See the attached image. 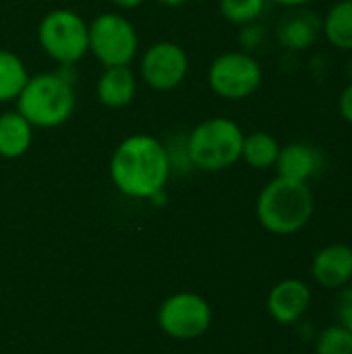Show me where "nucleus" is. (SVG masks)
<instances>
[{
	"label": "nucleus",
	"instance_id": "obj_7",
	"mask_svg": "<svg viewBox=\"0 0 352 354\" xmlns=\"http://www.w3.org/2000/svg\"><path fill=\"white\" fill-rule=\"evenodd\" d=\"M263 83L259 60L245 50H228L218 54L207 66V85L214 95L226 102H243L251 97Z\"/></svg>",
	"mask_w": 352,
	"mask_h": 354
},
{
	"label": "nucleus",
	"instance_id": "obj_27",
	"mask_svg": "<svg viewBox=\"0 0 352 354\" xmlns=\"http://www.w3.org/2000/svg\"><path fill=\"white\" fill-rule=\"evenodd\" d=\"M349 66H351V68H349V75H351V81H352V60L349 62Z\"/></svg>",
	"mask_w": 352,
	"mask_h": 354
},
{
	"label": "nucleus",
	"instance_id": "obj_22",
	"mask_svg": "<svg viewBox=\"0 0 352 354\" xmlns=\"http://www.w3.org/2000/svg\"><path fill=\"white\" fill-rule=\"evenodd\" d=\"M336 319L342 328H346L352 334V286H344L338 290V303H336Z\"/></svg>",
	"mask_w": 352,
	"mask_h": 354
},
{
	"label": "nucleus",
	"instance_id": "obj_17",
	"mask_svg": "<svg viewBox=\"0 0 352 354\" xmlns=\"http://www.w3.org/2000/svg\"><path fill=\"white\" fill-rule=\"evenodd\" d=\"M280 141L268 133V131H255L245 135L241 160L251 166L253 170H270L276 166L278 153H280Z\"/></svg>",
	"mask_w": 352,
	"mask_h": 354
},
{
	"label": "nucleus",
	"instance_id": "obj_1",
	"mask_svg": "<svg viewBox=\"0 0 352 354\" xmlns=\"http://www.w3.org/2000/svg\"><path fill=\"white\" fill-rule=\"evenodd\" d=\"M108 174L120 195L149 201L154 195L166 191L172 174L166 143L147 133L124 137L110 156Z\"/></svg>",
	"mask_w": 352,
	"mask_h": 354
},
{
	"label": "nucleus",
	"instance_id": "obj_19",
	"mask_svg": "<svg viewBox=\"0 0 352 354\" xmlns=\"http://www.w3.org/2000/svg\"><path fill=\"white\" fill-rule=\"evenodd\" d=\"M268 6V0H218L220 15L224 21L232 25H249L255 23Z\"/></svg>",
	"mask_w": 352,
	"mask_h": 354
},
{
	"label": "nucleus",
	"instance_id": "obj_12",
	"mask_svg": "<svg viewBox=\"0 0 352 354\" xmlns=\"http://www.w3.org/2000/svg\"><path fill=\"white\" fill-rule=\"evenodd\" d=\"M276 176L307 183L315 178L324 168V158L317 147L305 143V141H293L280 147L278 160H276Z\"/></svg>",
	"mask_w": 352,
	"mask_h": 354
},
{
	"label": "nucleus",
	"instance_id": "obj_13",
	"mask_svg": "<svg viewBox=\"0 0 352 354\" xmlns=\"http://www.w3.org/2000/svg\"><path fill=\"white\" fill-rule=\"evenodd\" d=\"M322 35V17L307 6L290 8V12L278 23L276 37L282 48L290 52L309 50Z\"/></svg>",
	"mask_w": 352,
	"mask_h": 354
},
{
	"label": "nucleus",
	"instance_id": "obj_16",
	"mask_svg": "<svg viewBox=\"0 0 352 354\" xmlns=\"http://www.w3.org/2000/svg\"><path fill=\"white\" fill-rule=\"evenodd\" d=\"M322 35L336 50L352 52V0L334 2L322 17Z\"/></svg>",
	"mask_w": 352,
	"mask_h": 354
},
{
	"label": "nucleus",
	"instance_id": "obj_14",
	"mask_svg": "<svg viewBox=\"0 0 352 354\" xmlns=\"http://www.w3.org/2000/svg\"><path fill=\"white\" fill-rule=\"evenodd\" d=\"M139 77L131 66H106L95 83L98 102L110 110H122L133 104Z\"/></svg>",
	"mask_w": 352,
	"mask_h": 354
},
{
	"label": "nucleus",
	"instance_id": "obj_6",
	"mask_svg": "<svg viewBox=\"0 0 352 354\" xmlns=\"http://www.w3.org/2000/svg\"><path fill=\"white\" fill-rule=\"evenodd\" d=\"M89 54L106 66H131L139 54V33L120 12H102L89 23Z\"/></svg>",
	"mask_w": 352,
	"mask_h": 354
},
{
	"label": "nucleus",
	"instance_id": "obj_10",
	"mask_svg": "<svg viewBox=\"0 0 352 354\" xmlns=\"http://www.w3.org/2000/svg\"><path fill=\"white\" fill-rule=\"evenodd\" d=\"M313 295L307 282L299 278H286L272 286L268 292V313L270 317L280 326H293L299 324L309 307H311Z\"/></svg>",
	"mask_w": 352,
	"mask_h": 354
},
{
	"label": "nucleus",
	"instance_id": "obj_5",
	"mask_svg": "<svg viewBox=\"0 0 352 354\" xmlns=\"http://www.w3.org/2000/svg\"><path fill=\"white\" fill-rule=\"evenodd\" d=\"M37 41L58 66L77 64L89 54V23L71 8H54L37 25Z\"/></svg>",
	"mask_w": 352,
	"mask_h": 354
},
{
	"label": "nucleus",
	"instance_id": "obj_4",
	"mask_svg": "<svg viewBox=\"0 0 352 354\" xmlns=\"http://www.w3.org/2000/svg\"><path fill=\"white\" fill-rule=\"evenodd\" d=\"M15 102L17 112L25 116L33 129L62 127L73 116L77 106L75 87L56 71L29 77Z\"/></svg>",
	"mask_w": 352,
	"mask_h": 354
},
{
	"label": "nucleus",
	"instance_id": "obj_15",
	"mask_svg": "<svg viewBox=\"0 0 352 354\" xmlns=\"http://www.w3.org/2000/svg\"><path fill=\"white\" fill-rule=\"evenodd\" d=\"M33 127L17 110L0 114V158L19 160L33 143Z\"/></svg>",
	"mask_w": 352,
	"mask_h": 354
},
{
	"label": "nucleus",
	"instance_id": "obj_25",
	"mask_svg": "<svg viewBox=\"0 0 352 354\" xmlns=\"http://www.w3.org/2000/svg\"><path fill=\"white\" fill-rule=\"evenodd\" d=\"M118 10H133V8H139L141 4H145L147 0H110Z\"/></svg>",
	"mask_w": 352,
	"mask_h": 354
},
{
	"label": "nucleus",
	"instance_id": "obj_18",
	"mask_svg": "<svg viewBox=\"0 0 352 354\" xmlns=\"http://www.w3.org/2000/svg\"><path fill=\"white\" fill-rule=\"evenodd\" d=\"M29 77L31 75L19 54L0 48V104L15 102Z\"/></svg>",
	"mask_w": 352,
	"mask_h": 354
},
{
	"label": "nucleus",
	"instance_id": "obj_2",
	"mask_svg": "<svg viewBox=\"0 0 352 354\" xmlns=\"http://www.w3.org/2000/svg\"><path fill=\"white\" fill-rule=\"evenodd\" d=\"M315 214V197L307 183L272 178L257 195L255 216L263 230L276 236H293L309 226Z\"/></svg>",
	"mask_w": 352,
	"mask_h": 354
},
{
	"label": "nucleus",
	"instance_id": "obj_23",
	"mask_svg": "<svg viewBox=\"0 0 352 354\" xmlns=\"http://www.w3.org/2000/svg\"><path fill=\"white\" fill-rule=\"evenodd\" d=\"M338 112L342 116L344 122L352 124V81H349V85L340 91L338 97Z\"/></svg>",
	"mask_w": 352,
	"mask_h": 354
},
{
	"label": "nucleus",
	"instance_id": "obj_3",
	"mask_svg": "<svg viewBox=\"0 0 352 354\" xmlns=\"http://www.w3.org/2000/svg\"><path fill=\"white\" fill-rule=\"evenodd\" d=\"M245 133L241 124L228 116H212L195 124L187 137L185 147L193 170L222 172L241 162Z\"/></svg>",
	"mask_w": 352,
	"mask_h": 354
},
{
	"label": "nucleus",
	"instance_id": "obj_21",
	"mask_svg": "<svg viewBox=\"0 0 352 354\" xmlns=\"http://www.w3.org/2000/svg\"><path fill=\"white\" fill-rule=\"evenodd\" d=\"M263 41H266V29H263L257 21L241 27V33H239V46H241V48H239V50L253 52V50H257Z\"/></svg>",
	"mask_w": 352,
	"mask_h": 354
},
{
	"label": "nucleus",
	"instance_id": "obj_24",
	"mask_svg": "<svg viewBox=\"0 0 352 354\" xmlns=\"http://www.w3.org/2000/svg\"><path fill=\"white\" fill-rule=\"evenodd\" d=\"M276 6H284V8H303V6H309L313 0H268Z\"/></svg>",
	"mask_w": 352,
	"mask_h": 354
},
{
	"label": "nucleus",
	"instance_id": "obj_8",
	"mask_svg": "<svg viewBox=\"0 0 352 354\" xmlns=\"http://www.w3.org/2000/svg\"><path fill=\"white\" fill-rule=\"evenodd\" d=\"M214 319L212 305L197 292H174L158 309V326L172 340L201 338Z\"/></svg>",
	"mask_w": 352,
	"mask_h": 354
},
{
	"label": "nucleus",
	"instance_id": "obj_20",
	"mask_svg": "<svg viewBox=\"0 0 352 354\" xmlns=\"http://www.w3.org/2000/svg\"><path fill=\"white\" fill-rule=\"evenodd\" d=\"M315 354H352V334L340 324L328 326L315 336Z\"/></svg>",
	"mask_w": 352,
	"mask_h": 354
},
{
	"label": "nucleus",
	"instance_id": "obj_9",
	"mask_svg": "<svg viewBox=\"0 0 352 354\" xmlns=\"http://www.w3.org/2000/svg\"><path fill=\"white\" fill-rule=\"evenodd\" d=\"M187 50L170 39H162L145 48L139 58V79L154 91H172L180 87L189 75Z\"/></svg>",
	"mask_w": 352,
	"mask_h": 354
},
{
	"label": "nucleus",
	"instance_id": "obj_26",
	"mask_svg": "<svg viewBox=\"0 0 352 354\" xmlns=\"http://www.w3.org/2000/svg\"><path fill=\"white\" fill-rule=\"evenodd\" d=\"M154 2L160 6H166V8H178V6H185L189 0H154Z\"/></svg>",
	"mask_w": 352,
	"mask_h": 354
},
{
	"label": "nucleus",
	"instance_id": "obj_11",
	"mask_svg": "<svg viewBox=\"0 0 352 354\" xmlns=\"http://www.w3.org/2000/svg\"><path fill=\"white\" fill-rule=\"evenodd\" d=\"M311 276L326 290H342L352 282V247L330 243L322 247L311 261Z\"/></svg>",
	"mask_w": 352,
	"mask_h": 354
}]
</instances>
